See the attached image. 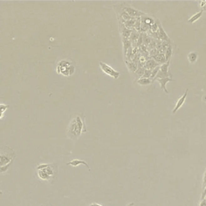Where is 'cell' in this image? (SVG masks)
<instances>
[{
    "label": "cell",
    "mask_w": 206,
    "mask_h": 206,
    "mask_svg": "<svg viewBox=\"0 0 206 206\" xmlns=\"http://www.w3.org/2000/svg\"><path fill=\"white\" fill-rule=\"evenodd\" d=\"M82 131H86L85 118L84 116L77 115L72 120L68 127V137L72 139H77Z\"/></svg>",
    "instance_id": "1"
},
{
    "label": "cell",
    "mask_w": 206,
    "mask_h": 206,
    "mask_svg": "<svg viewBox=\"0 0 206 206\" xmlns=\"http://www.w3.org/2000/svg\"><path fill=\"white\" fill-rule=\"evenodd\" d=\"M15 157V154L11 147L0 148V173H4Z\"/></svg>",
    "instance_id": "2"
},
{
    "label": "cell",
    "mask_w": 206,
    "mask_h": 206,
    "mask_svg": "<svg viewBox=\"0 0 206 206\" xmlns=\"http://www.w3.org/2000/svg\"><path fill=\"white\" fill-rule=\"evenodd\" d=\"M99 64L101 69L102 70V71L105 73L110 75L111 77H114V79H118V77H119L120 73H118V71H116V70H114L113 68L111 67V66H109L108 64H105V63L102 61H100Z\"/></svg>",
    "instance_id": "3"
},
{
    "label": "cell",
    "mask_w": 206,
    "mask_h": 206,
    "mask_svg": "<svg viewBox=\"0 0 206 206\" xmlns=\"http://www.w3.org/2000/svg\"><path fill=\"white\" fill-rule=\"evenodd\" d=\"M122 9L132 18H138V17H141L142 15H146L145 13L142 12V11H139V10L135 9V8H131L130 6H122Z\"/></svg>",
    "instance_id": "4"
},
{
    "label": "cell",
    "mask_w": 206,
    "mask_h": 206,
    "mask_svg": "<svg viewBox=\"0 0 206 206\" xmlns=\"http://www.w3.org/2000/svg\"><path fill=\"white\" fill-rule=\"evenodd\" d=\"M188 90H185V93L184 94V95L182 96V97H180V98L178 99V101H177V102H176V106L174 107V110L173 111V114H175V113H176V111H178L179 109L180 108V107L183 106V104H184V101H185L186 98H187V95H188Z\"/></svg>",
    "instance_id": "5"
},
{
    "label": "cell",
    "mask_w": 206,
    "mask_h": 206,
    "mask_svg": "<svg viewBox=\"0 0 206 206\" xmlns=\"http://www.w3.org/2000/svg\"><path fill=\"white\" fill-rule=\"evenodd\" d=\"M158 35H159V39H163V41L169 42V43H171V40L169 39L168 36H167V33L165 32L164 29L163 28L162 25L159 23V30H158Z\"/></svg>",
    "instance_id": "6"
},
{
    "label": "cell",
    "mask_w": 206,
    "mask_h": 206,
    "mask_svg": "<svg viewBox=\"0 0 206 206\" xmlns=\"http://www.w3.org/2000/svg\"><path fill=\"white\" fill-rule=\"evenodd\" d=\"M119 24L121 26V33H122V38L123 39H129L131 35V32H132V29L127 28L122 23L119 22Z\"/></svg>",
    "instance_id": "7"
},
{
    "label": "cell",
    "mask_w": 206,
    "mask_h": 206,
    "mask_svg": "<svg viewBox=\"0 0 206 206\" xmlns=\"http://www.w3.org/2000/svg\"><path fill=\"white\" fill-rule=\"evenodd\" d=\"M157 81H159V83L160 84V87H161L162 90L164 91L166 94H168V91H167V88H166V85H167V82L169 81H173V80L171 77H164V78H161V79H157L156 80Z\"/></svg>",
    "instance_id": "8"
},
{
    "label": "cell",
    "mask_w": 206,
    "mask_h": 206,
    "mask_svg": "<svg viewBox=\"0 0 206 206\" xmlns=\"http://www.w3.org/2000/svg\"><path fill=\"white\" fill-rule=\"evenodd\" d=\"M158 66H159V63H157L155 60H153V59L147 60V61L145 62V64H144L145 70H153L154 69H156V68L158 67Z\"/></svg>",
    "instance_id": "9"
},
{
    "label": "cell",
    "mask_w": 206,
    "mask_h": 206,
    "mask_svg": "<svg viewBox=\"0 0 206 206\" xmlns=\"http://www.w3.org/2000/svg\"><path fill=\"white\" fill-rule=\"evenodd\" d=\"M155 19H153V18H152V17L150 16H147V15H142V16H141V23H146V24H148V25H152L155 23Z\"/></svg>",
    "instance_id": "10"
},
{
    "label": "cell",
    "mask_w": 206,
    "mask_h": 206,
    "mask_svg": "<svg viewBox=\"0 0 206 206\" xmlns=\"http://www.w3.org/2000/svg\"><path fill=\"white\" fill-rule=\"evenodd\" d=\"M68 165H72L73 167H77L79 164H84L85 167H88L89 170L90 171V166H89V164L87 163H85V162L84 161V160H79V159H73V160H72L71 162H70V163H67Z\"/></svg>",
    "instance_id": "11"
},
{
    "label": "cell",
    "mask_w": 206,
    "mask_h": 206,
    "mask_svg": "<svg viewBox=\"0 0 206 206\" xmlns=\"http://www.w3.org/2000/svg\"><path fill=\"white\" fill-rule=\"evenodd\" d=\"M169 64H170V61L166 62V63L163 64L162 65H160V70H159V71L162 72L163 73H164L165 75L167 76V77H171V75L169 74V72H168Z\"/></svg>",
    "instance_id": "12"
},
{
    "label": "cell",
    "mask_w": 206,
    "mask_h": 206,
    "mask_svg": "<svg viewBox=\"0 0 206 206\" xmlns=\"http://www.w3.org/2000/svg\"><path fill=\"white\" fill-rule=\"evenodd\" d=\"M153 60H156L157 63H159V64H160V63H162V64H164V63H166V59H165V55L163 54V53H158L157 55H156V56H153Z\"/></svg>",
    "instance_id": "13"
},
{
    "label": "cell",
    "mask_w": 206,
    "mask_h": 206,
    "mask_svg": "<svg viewBox=\"0 0 206 206\" xmlns=\"http://www.w3.org/2000/svg\"><path fill=\"white\" fill-rule=\"evenodd\" d=\"M173 44L168 45V47L167 48L166 51H165V59H166V61H170V58L172 57V55H173Z\"/></svg>",
    "instance_id": "14"
},
{
    "label": "cell",
    "mask_w": 206,
    "mask_h": 206,
    "mask_svg": "<svg viewBox=\"0 0 206 206\" xmlns=\"http://www.w3.org/2000/svg\"><path fill=\"white\" fill-rule=\"evenodd\" d=\"M202 15H203V11L201 10V11H199V12L196 13L195 15H193V16H192L191 18L188 20V23H193L196 22L197 19H199L201 16H202Z\"/></svg>",
    "instance_id": "15"
},
{
    "label": "cell",
    "mask_w": 206,
    "mask_h": 206,
    "mask_svg": "<svg viewBox=\"0 0 206 206\" xmlns=\"http://www.w3.org/2000/svg\"><path fill=\"white\" fill-rule=\"evenodd\" d=\"M139 36H140V34L139 32L135 31V29L132 30V32H131V35L130 36V40H131V43H135V41H138V39H139Z\"/></svg>",
    "instance_id": "16"
},
{
    "label": "cell",
    "mask_w": 206,
    "mask_h": 206,
    "mask_svg": "<svg viewBox=\"0 0 206 206\" xmlns=\"http://www.w3.org/2000/svg\"><path fill=\"white\" fill-rule=\"evenodd\" d=\"M137 83L140 85H147L152 84V81L150 78H143V77H141V78H139V80L137 81Z\"/></svg>",
    "instance_id": "17"
},
{
    "label": "cell",
    "mask_w": 206,
    "mask_h": 206,
    "mask_svg": "<svg viewBox=\"0 0 206 206\" xmlns=\"http://www.w3.org/2000/svg\"><path fill=\"white\" fill-rule=\"evenodd\" d=\"M131 48V42L129 39H123V49H124V53L126 55L128 49Z\"/></svg>",
    "instance_id": "18"
},
{
    "label": "cell",
    "mask_w": 206,
    "mask_h": 206,
    "mask_svg": "<svg viewBox=\"0 0 206 206\" xmlns=\"http://www.w3.org/2000/svg\"><path fill=\"white\" fill-rule=\"evenodd\" d=\"M135 21H136V18H132V19H130V20L126 21L123 24L127 28H130V29H131V28H134V27H135Z\"/></svg>",
    "instance_id": "19"
},
{
    "label": "cell",
    "mask_w": 206,
    "mask_h": 206,
    "mask_svg": "<svg viewBox=\"0 0 206 206\" xmlns=\"http://www.w3.org/2000/svg\"><path fill=\"white\" fill-rule=\"evenodd\" d=\"M126 63L127 64L128 69H129L131 71H132V72L137 71V70H138V65H137L136 63H135V62H132V61H131V62L126 61Z\"/></svg>",
    "instance_id": "20"
},
{
    "label": "cell",
    "mask_w": 206,
    "mask_h": 206,
    "mask_svg": "<svg viewBox=\"0 0 206 206\" xmlns=\"http://www.w3.org/2000/svg\"><path fill=\"white\" fill-rule=\"evenodd\" d=\"M188 60H189V61L191 62V63H194L197 59V53H196V52H192V53H190L189 54H188Z\"/></svg>",
    "instance_id": "21"
},
{
    "label": "cell",
    "mask_w": 206,
    "mask_h": 206,
    "mask_svg": "<svg viewBox=\"0 0 206 206\" xmlns=\"http://www.w3.org/2000/svg\"><path fill=\"white\" fill-rule=\"evenodd\" d=\"M135 30L137 32H140L141 29V17H138L136 18V21H135Z\"/></svg>",
    "instance_id": "22"
},
{
    "label": "cell",
    "mask_w": 206,
    "mask_h": 206,
    "mask_svg": "<svg viewBox=\"0 0 206 206\" xmlns=\"http://www.w3.org/2000/svg\"><path fill=\"white\" fill-rule=\"evenodd\" d=\"M142 37H143V43L145 44V45L150 44L152 41V38H151L150 36H148L147 34H142Z\"/></svg>",
    "instance_id": "23"
},
{
    "label": "cell",
    "mask_w": 206,
    "mask_h": 206,
    "mask_svg": "<svg viewBox=\"0 0 206 206\" xmlns=\"http://www.w3.org/2000/svg\"><path fill=\"white\" fill-rule=\"evenodd\" d=\"M159 70H160V65L158 66V67H156V69H154L153 70H152V77H151V80L152 81V82H153V80L155 79V77H156V75L158 74V73H159Z\"/></svg>",
    "instance_id": "24"
},
{
    "label": "cell",
    "mask_w": 206,
    "mask_h": 206,
    "mask_svg": "<svg viewBox=\"0 0 206 206\" xmlns=\"http://www.w3.org/2000/svg\"><path fill=\"white\" fill-rule=\"evenodd\" d=\"M144 71H145V68L144 67H139L138 68V70H137V71L135 72L136 73V74L138 76H139V77H142V75H143V73H144Z\"/></svg>",
    "instance_id": "25"
},
{
    "label": "cell",
    "mask_w": 206,
    "mask_h": 206,
    "mask_svg": "<svg viewBox=\"0 0 206 206\" xmlns=\"http://www.w3.org/2000/svg\"><path fill=\"white\" fill-rule=\"evenodd\" d=\"M8 108V105H4V104H0V118L3 117V114L5 112V111Z\"/></svg>",
    "instance_id": "26"
},
{
    "label": "cell",
    "mask_w": 206,
    "mask_h": 206,
    "mask_svg": "<svg viewBox=\"0 0 206 206\" xmlns=\"http://www.w3.org/2000/svg\"><path fill=\"white\" fill-rule=\"evenodd\" d=\"M152 70H145L144 73H143V75H142V77H143V78H151V77H152Z\"/></svg>",
    "instance_id": "27"
},
{
    "label": "cell",
    "mask_w": 206,
    "mask_h": 206,
    "mask_svg": "<svg viewBox=\"0 0 206 206\" xmlns=\"http://www.w3.org/2000/svg\"><path fill=\"white\" fill-rule=\"evenodd\" d=\"M142 43H143V37H142V34H140L139 39H138V41H137V46H141Z\"/></svg>",
    "instance_id": "28"
},
{
    "label": "cell",
    "mask_w": 206,
    "mask_h": 206,
    "mask_svg": "<svg viewBox=\"0 0 206 206\" xmlns=\"http://www.w3.org/2000/svg\"><path fill=\"white\" fill-rule=\"evenodd\" d=\"M206 187V169L204 171V176H203V189Z\"/></svg>",
    "instance_id": "29"
},
{
    "label": "cell",
    "mask_w": 206,
    "mask_h": 206,
    "mask_svg": "<svg viewBox=\"0 0 206 206\" xmlns=\"http://www.w3.org/2000/svg\"><path fill=\"white\" fill-rule=\"evenodd\" d=\"M200 206H206V199H204V200L201 201V204H200Z\"/></svg>",
    "instance_id": "30"
},
{
    "label": "cell",
    "mask_w": 206,
    "mask_h": 206,
    "mask_svg": "<svg viewBox=\"0 0 206 206\" xmlns=\"http://www.w3.org/2000/svg\"><path fill=\"white\" fill-rule=\"evenodd\" d=\"M90 206H101V205H100V204H96V203H94V204H90Z\"/></svg>",
    "instance_id": "31"
},
{
    "label": "cell",
    "mask_w": 206,
    "mask_h": 206,
    "mask_svg": "<svg viewBox=\"0 0 206 206\" xmlns=\"http://www.w3.org/2000/svg\"><path fill=\"white\" fill-rule=\"evenodd\" d=\"M202 11H206V1H205V6H204V8H203Z\"/></svg>",
    "instance_id": "32"
},
{
    "label": "cell",
    "mask_w": 206,
    "mask_h": 206,
    "mask_svg": "<svg viewBox=\"0 0 206 206\" xmlns=\"http://www.w3.org/2000/svg\"><path fill=\"white\" fill-rule=\"evenodd\" d=\"M127 206H134V203H131V204H130L129 205H127Z\"/></svg>",
    "instance_id": "33"
},
{
    "label": "cell",
    "mask_w": 206,
    "mask_h": 206,
    "mask_svg": "<svg viewBox=\"0 0 206 206\" xmlns=\"http://www.w3.org/2000/svg\"><path fill=\"white\" fill-rule=\"evenodd\" d=\"M3 195V193H2V191H0V196H2Z\"/></svg>",
    "instance_id": "34"
}]
</instances>
